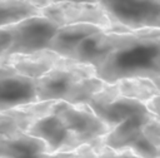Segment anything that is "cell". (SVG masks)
<instances>
[{
    "mask_svg": "<svg viewBox=\"0 0 160 158\" xmlns=\"http://www.w3.org/2000/svg\"><path fill=\"white\" fill-rule=\"evenodd\" d=\"M95 158H141L130 150H115L108 147H98L94 149Z\"/></svg>",
    "mask_w": 160,
    "mask_h": 158,
    "instance_id": "e0dca14e",
    "label": "cell"
},
{
    "mask_svg": "<svg viewBox=\"0 0 160 158\" xmlns=\"http://www.w3.org/2000/svg\"><path fill=\"white\" fill-rule=\"evenodd\" d=\"M160 29H142L128 44L112 51L95 69L98 79L114 84L121 79L145 78L160 82Z\"/></svg>",
    "mask_w": 160,
    "mask_h": 158,
    "instance_id": "6da1fadb",
    "label": "cell"
},
{
    "mask_svg": "<svg viewBox=\"0 0 160 158\" xmlns=\"http://www.w3.org/2000/svg\"><path fill=\"white\" fill-rule=\"evenodd\" d=\"M141 30L129 33L100 31L84 39L72 54V60L98 69L101 63L116 49L134 40Z\"/></svg>",
    "mask_w": 160,
    "mask_h": 158,
    "instance_id": "ba28073f",
    "label": "cell"
},
{
    "mask_svg": "<svg viewBox=\"0 0 160 158\" xmlns=\"http://www.w3.org/2000/svg\"><path fill=\"white\" fill-rule=\"evenodd\" d=\"M159 117L151 113L139 114L112 128L95 148L102 145L115 150H130L141 158H159Z\"/></svg>",
    "mask_w": 160,
    "mask_h": 158,
    "instance_id": "7a4b0ae2",
    "label": "cell"
},
{
    "mask_svg": "<svg viewBox=\"0 0 160 158\" xmlns=\"http://www.w3.org/2000/svg\"><path fill=\"white\" fill-rule=\"evenodd\" d=\"M54 102L35 103L9 112H0V140L12 133L26 130L28 127L41 115L46 114Z\"/></svg>",
    "mask_w": 160,
    "mask_h": 158,
    "instance_id": "4fadbf2b",
    "label": "cell"
},
{
    "mask_svg": "<svg viewBox=\"0 0 160 158\" xmlns=\"http://www.w3.org/2000/svg\"><path fill=\"white\" fill-rule=\"evenodd\" d=\"M39 15H41V10L26 0H0V28Z\"/></svg>",
    "mask_w": 160,
    "mask_h": 158,
    "instance_id": "2e32d148",
    "label": "cell"
},
{
    "mask_svg": "<svg viewBox=\"0 0 160 158\" xmlns=\"http://www.w3.org/2000/svg\"><path fill=\"white\" fill-rule=\"evenodd\" d=\"M11 46V33L8 28H0V59L4 58Z\"/></svg>",
    "mask_w": 160,
    "mask_h": 158,
    "instance_id": "ac0fdd59",
    "label": "cell"
},
{
    "mask_svg": "<svg viewBox=\"0 0 160 158\" xmlns=\"http://www.w3.org/2000/svg\"><path fill=\"white\" fill-rule=\"evenodd\" d=\"M16 74V71L12 69L11 65H9L2 58L0 59V78L2 76H9V75H14Z\"/></svg>",
    "mask_w": 160,
    "mask_h": 158,
    "instance_id": "7402d4cb",
    "label": "cell"
},
{
    "mask_svg": "<svg viewBox=\"0 0 160 158\" xmlns=\"http://www.w3.org/2000/svg\"><path fill=\"white\" fill-rule=\"evenodd\" d=\"M16 74L38 79L50 71L62 58L50 50H40L30 54H12L2 58Z\"/></svg>",
    "mask_w": 160,
    "mask_h": 158,
    "instance_id": "7c38bea8",
    "label": "cell"
},
{
    "mask_svg": "<svg viewBox=\"0 0 160 158\" xmlns=\"http://www.w3.org/2000/svg\"><path fill=\"white\" fill-rule=\"evenodd\" d=\"M29 1L31 5L39 8L40 10L50 4H54V3H61V1H70V3H88V4H96L98 0H26Z\"/></svg>",
    "mask_w": 160,
    "mask_h": 158,
    "instance_id": "d6986e66",
    "label": "cell"
},
{
    "mask_svg": "<svg viewBox=\"0 0 160 158\" xmlns=\"http://www.w3.org/2000/svg\"><path fill=\"white\" fill-rule=\"evenodd\" d=\"M25 132L42 140L50 153H69L84 147L80 145L65 128L62 122L54 113L52 107L46 114L35 119Z\"/></svg>",
    "mask_w": 160,
    "mask_h": 158,
    "instance_id": "9c48e42d",
    "label": "cell"
},
{
    "mask_svg": "<svg viewBox=\"0 0 160 158\" xmlns=\"http://www.w3.org/2000/svg\"><path fill=\"white\" fill-rule=\"evenodd\" d=\"M39 103L35 79L19 74L0 78V112Z\"/></svg>",
    "mask_w": 160,
    "mask_h": 158,
    "instance_id": "30bf717a",
    "label": "cell"
},
{
    "mask_svg": "<svg viewBox=\"0 0 160 158\" xmlns=\"http://www.w3.org/2000/svg\"><path fill=\"white\" fill-rule=\"evenodd\" d=\"M100 31L104 30L90 24H75V25L61 26L52 36L48 50L58 54L61 58L71 59L75 49L84 39H86L92 34H98Z\"/></svg>",
    "mask_w": 160,
    "mask_h": 158,
    "instance_id": "5bb4252c",
    "label": "cell"
},
{
    "mask_svg": "<svg viewBox=\"0 0 160 158\" xmlns=\"http://www.w3.org/2000/svg\"><path fill=\"white\" fill-rule=\"evenodd\" d=\"M41 15L59 28L75 24H90L109 33H129L125 28L114 25L98 4L70 1L54 3L42 8Z\"/></svg>",
    "mask_w": 160,
    "mask_h": 158,
    "instance_id": "8992f818",
    "label": "cell"
},
{
    "mask_svg": "<svg viewBox=\"0 0 160 158\" xmlns=\"http://www.w3.org/2000/svg\"><path fill=\"white\" fill-rule=\"evenodd\" d=\"M90 76H96L92 66L62 58L50 71L35 79L38 102H65L72 104L80 80Z\"/></svg>",
    "mask_w": 160,
    "mask_h": 158,
    "instance_id": "3957f363",
    "label": "cell"
},
{
    "mask_svg": "<svg viewBox=\"0 0 160 158\" xmlns=\"http://www.w3.org/2000/svg\"><path fill=\"white\" fill-rule=\"evenodd\" d=\"M118 87L119 95L140 102L145 104L151 98L160 94L159 85H156L152 80L145 78H129L121 79L115 83Z\"/></svg>",
    "mask_w": 160,
    "mask_h": 158,
    "instance_id": "9a60e30c",
    "label": "cell"
},
{
    "mask_svg": "<svg viewBox=\"0 0 160 158\" xmlns=\"http://www.w3.org/2000/svg\"><path fill=\"white\" fill-rule=\"evenodd\" d=\"M145 108L148 109L149 113H151L152 115L159 117V95L151 98L149 102L145 103Z\"/></svg>",
    "mask_w": 160,
    "mask_h": 158,
    "instance_id": "44dd1931",
    "label": "cell"
},
{
    "mask_svg": "<svg viewBox=\"0 0 160 158\" xmlns=\"http://www.w3.org/2000/svg\"><path fill=\"white\" fill-rule=\"evenodd\" d=\"M64 158H95V152L91 147L84 145V147L76 149L75 152H72L71 154H69Z\"/></svg>",
    "mask_w": 160,
    "mask_h": 158,
    "instance_id": "ffe728a7",
    "label": "cell"
},
{
    "mask_svg": "<svg viewBox=\"0 0 160 158\" xmlns=\"http://www.w3.org/2000/svg\"><path fill=\"white\" fill-rule=\"evenodd\" d=\"M6 28L11 33V46L5 56L48 50L52 36L59 29L56 24L42 15L28 18Z\"/></svg>",
    "mask_w": 160,
    "mask_h": 158,
    "instance_id": "52a82bcc",
    "label": "cell"
},
{
    "mask_svg": "<svg viewBox=\"0 0 160 158\" xmlns=\"http://www.w3.org/2000/svg\"><path fill=\"white\" fill-rule=\"evenodd\" d=\"M111 23L129 31L159 29L160 0H98Z\"/></svg>",
    "mask_w": 160,
    "mask_h": 158,
    "instance_id": "277c9868",
    "label": "cell"
},
{
    "mask_svg": "<svg viewBox=\"0 0 160 158\" xmlns=\"http://www.w3.org/2000/svg\"><path fill=\"white\" fill-rule=\"evenodd\" d=\"M54 113L80 145L95 148L100 139L109 133V128L86 105H72L65 102H54Z\"/></svg>",
    "mask_w": 160,
    "mask_h": 158,
    "instance_id": "5b68a950",
    "label": "cell"
},
{
    "mask_svg": "<svg viewBox=\"0 0 160 158\" xmlns=\"http://www.w3.org/2000/svg\"><path fill=\"white\" fill-rule=\"evenodd\" d=\"M71 153H50L42 140L25 130L12 133L0 140V158H64Z\"/></svg>",
    "mask_w": 160,
    "mask_h": 158,
    "instance_id": "8fae6325",
    "label": "cell"
}]
</instances>
